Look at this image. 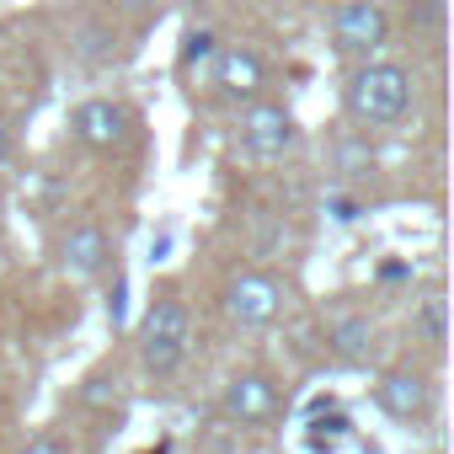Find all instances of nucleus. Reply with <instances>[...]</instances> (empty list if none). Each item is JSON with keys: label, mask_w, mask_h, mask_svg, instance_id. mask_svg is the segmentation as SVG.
<instances>
[{"label": "nucleus", "mask_w": 454, "mask_h": 454, "mask_svg": "<svg viewBox=\"0 0 454 454\" xmlns=\"http://www.w3.org/2000/svg\"><path fill=\"white\" fill-rule=\"evenodd\" d=\"M417 107V75L411 65L401 59H364V65H348L342 75V113L353 129L364 134H380V129H401Z\"/></svg>", "instance_id": "nucleus-1"}, {"label": "nucleus", "mask_w": 454, "mask_h": 454, "mask_svg": "<svg viewBox=\"0 0 454 454\" xmlns=\"http://www.w3.org/2000/svg\"><path fill=\"white\" fill-rule=\"evenodd\" d=\"M134 348H139L145 380L166 385V380L182 374V364H187V353H192V310H187V300H182L176 289H160V294L145 305Z\"/></svg>", "instance_id": "nucleus-2"}, {"label": "nucleus", "mask_w": 454, "mask_h": 454, "mask_svg": "<svg viewBox=\"0 0 454 454\" xmlns=\"http://www.w3.org/2000/svg\"><path fill=\"white\" fill-rule=\"evenodd\" d=\"M284 310H289V284L268 268H241L219 289V316L236 332H268L284 321Z\"/></svg>", "instance_id": "nucleus-3"}, {"label": "nucleus", "mask_w": 454, "mask_h": 454, "mask_svg": "<svg viewBox=\"0 0 454 454\" xmlns=\"http://www.w3.org/2000/svg\"><path fill=\"white\" fill-rule=\"evenodd\" d=\"M300 139H305L300 118H294L284 102H273V97L247 102L241 118H236V145H241V155L257 160V166H278V160H289V155L300 150Z\"/></svg>", "instance_id": "nucleus-4"}, {"label": "nucleus", "mask_w": 454, "mask_h": 454, "mask_svg": "<svg viewBox=\"0 0 454 454\" xmlns=\"http://www.w3.org/2000/svg\"><path fill=\"white\" fill-rule=\"evenodd\" d=\"M326 33L348 65H364V59H380L390 49L395 17L385 12V0H337L332 17H326Z\"/></svg>", "instance_id": "nucleus-5"}, {"label": "nucleus", "mask_w": 454, "mask_h": 454, "mask_svg": "<svg viewBox=\"0 0 454 454\" xmlns=\"http://www.w3.org/2000/svg\"><path fill=\"white\" fill-rule=\"evenodd\" d=\"M70 139L91 155H123L139 139V113L123 97H86L70 113Z\"/></svg>", "instance_id": "nucleus-6"}, {"label": "nucleus", "mask_w": 454, "mask_h": 454, "mask_svg": "<svg viewBox=\"0 0 454 454\" xmlns=\"http://www.w3.org/2000/svg\"><path fill=\"white\" fill-rule=\"evenodd\" d=\"M374 406L401 427H422L438 411V380L422 364H390L374 374Z\"/></svg>", "instance_id": "nucleus-7"}, {"label": "nucleus", "mask_w": 454, "mask_h": 454, "mask_svg": "<svg viewBox=\"0 0 454 454\" xmlns=\"http://www.w3.org/2000/svg\"><path fill=\"white\" fill-rule=\"evenodd\" d=\"M219 411L236 427H268L284 411V380L273 369H262V364H247V369H236L231 380H224Z\"/></svg>", "instance_id": "nucleus-8"}, {"label": "nucleus", "mask_w": 454, "mask_h": 454, "mask_svg": "<svg viewBox=\"0 0 454 454\" xmlns=\"http://www.w3.org/2000/svg\"><path fill=\"white\" fill-rule=\"evenodd\" d=\"M118 262V247H113V236L102 231V224H91V219H75V224H65V231L54 236V268L65 273V278H102L107 268Z\"/></svg>", "instance_id": "nucleus-9"}, {"label": "nucleus", "mask_w": 454, "mask_h": 454, "mask_svg": "<svg viewBox=\"0 0 454 454\" xmlns=\"http://www.w3.org/2000/svg\"><path fill=\"white\" fill-rule=\"evenodd\" d=\"M268 86H273V70H268V59H262L252 43H224V49H219L214 91H208V97L231 102V107H247V102L268 97Z\"/></svg>", "instance_id": "nucleus-10"}, {"label": "nucleus", "mask_w": 454, "mask_h": 454, "mask_svg": "<svg viewBox=\"0 0 454 454\" xmlns=\"http://www.w3.org/2000/svg\"><path fill=\"white\" fill-rule=\"evenodd\" d=\"M219 33L214 27H203V22H192L187 33H182V43H176V86H182V97H208L214 91V65H219Z\"/></svg>", "instance_id": "nucleus-11"}, {"label": "nucleus", "mask_w": 454, "mask_h": 454, "mask_svg": "<svg viewBox=\"0 0 454 454\" xmlns=\"http://www.w3.org/2000/svg\"><path fill=\"white\" fill-rule=\"evenodd\" d=\"M326 353L342 364V369H369V358L380 353V332L364 310H337L326 321Z\"/></svg>", "instance_id": "nucleus-12"}, {"label": "nucleus", "mask_w": 454, "mask_h": 454, "mask_svg": "<svg viewBox=\"0 0 454 454\" xmlns=\"http://www.w3.org/2000/svg\"><path fill=\"white\" fill-rule=\"evenodd\" d=\"M70 54L91 70H107L118 59V27H107L102 17H81L75 33H70Z\"/></svg>", "instance_id": "nucleus-13"}, {"label": "nucleus", "mask_w": 454, "mask_h": 454, "mask_svg": "<svg viewBox=\"0 0 454 454\" xmlns=\"http://www.w3.org/2000/svg\"><path fill=\"white\" fill-rule=\"evenodd\" d=\"M406 332H411L417 342H427V348H443V337H449V316H443V294H427V300H417V310H411V321H406Z\"/></svg>", "instance_id": "nucleus-14"}, {"label": "nucleus", "mask_w": 454, "mask_h": 454, "mask_svg": "<svg viewBox=\"0 0 454 454\" xmlns=\"http://www.w3.org/2000/svg\"><path fill=\"white\" fill-rule=\"evenodd\" d=\"M342 433H348V417L337 411V417H310L305 422V443L316 449V454H332L337 443H342Z\"/></svg>", "instance_id": "nucleus-15"}, {"label": "nucleus", "mask_w": 454, "mask_h": 454, "mask_svg": "<svg viewBox=\"0 0 454 454\" xmlns=\"http://www.w3.org/2000/svg\"><path fill=\"white\" fill-rule=\"evenodd\" d=\"M406 22H411L417 33L438 38V27H443V0H411V6H406Z\"/></svg>", "instance_id": "nucleus-16"}, {"label": "nucleus", "mask_w": 454, "mask_h": 454, "mask_svg": "<svg viewBox=\"0 0 454 454\" xmlns=\"http://www.w3.org/2000/svg\"><path fill=\"white\" fill-rule=\"evenodd\" d=\"M118 401V374L107 380V369H97L86 385H81V406H113Z\"/></svg>", "instance_id": "nucleus-17"}, {"label": "nucleus", "mask_w": 454, "mask_h": 454, "mask_svg": "<svg viewBox=\"0 0 454 454\" xmlns=\"http://www.w3.org/2000/svg\"><path fill=\"white\" fill-rule=\"evenodd\" d=\"M113 17H134V22H155L166 12V0H107Z\"/></svg>", "instance_id": "nucleus-18"}, {"label": "nucleus", "mask_w": 454, "mask_h": 454, "mask_svg": "<svg viewBox=\"0 0 454 454\" xmlns=\"http://www.w3.org/2000/svg\"><path fill=\"white\" fill-rule=\"evenodd\" d=\"M22 454H70V443H65L59 433H38V438H27Z\"/></svg>", "instance_id": "nucleus-19"}, {"label": "nucleus", "mask_w": 454, "mask_h": 454, "mask_svg": "<svg viewBox=\"0 0 454 454\" xmlns=\"http://www.w3.org/2000/svg\"><path fill=\"white\" fill-rule=\"evenodd\" d=\"M326 208H332V219H337V224H353V219H358V203H353V198H332Z\"/></svg>", "instance_id": "nucleus-20"}, {"label": "nucleus", "mask_w": 454, "mask_h": 454, "mask_svg": "<svg viewBox=\"0 0 454 454\" xmlns=\"http://www.w3.org/2000/svg\"><path fill=\"white\" fill-rule=\"evenodd\" d=\"M12 155H17V139H12V123L0 118V166H12Z\"/></svg>", "instance_id": "nucleus-21"}]
</instances>
